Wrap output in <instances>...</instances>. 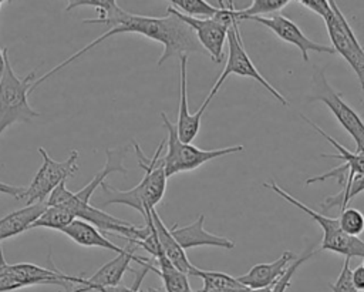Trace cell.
I'll return each mask as SVG.
<instances>
[{
	"label": "cell",
	"instance_id": "74e56055",
	"mask_svg": "<svg viewBox=\"0 0 364 292\" xmlns=\"http://www.w3.org/2000/svg\"><path fill=\"white\" fill-rule=\"evenodd\" d=\"M196 292H228V291H220V289H199V291H196Z\"/></svg>",
	"mask_w": 364,
	"mask_h": 292
},
{
	"label": "cell",
	"instance_id": "f1b7e54d",
	"mask_svg": "<svg viewBox=\"0 0 364 292\" xmlns=\"http://www.w3.org/2000/svg\"><path fill=\"white\" fill-rule=\"evenodd\" d=\"M178 11L191 17H212L218 13L219 7L212 6L206 0H166Z\"/></svg>",
	"mask_w": 364,
	"mask_h": 292
},
{
	"label": "cell",
	"instance_id": "30bf717a",
	"mask_svg": "<svg viewBox=\"0 0 364 292\" xmlns=\"http://www.w3.org/2000/svg\"><path fill=\"white\" fill-rule=\"evenodd\" d=\"M219 3H220L219 10L212 17H191L173 9L176 16L192 28L198 41L200 43L203 50L208 53L210 60L215 63L222 61L223 46L228 38V30L230 24L235 20H237L235 17L236 9L226 7L220 0Z\"/></svg>",
	"mask_w": 364,
	"mask_h": 292
},
{
	"label": "cell",
	"instance_id": "d6a6232c",
	"mask_svg": "<svg viewBox=\"0 0 364 292\" xmlns=\"http://www.w3.org/2000/svg\"><path fill=\"white\" fill-rule=\"evenodd\" d=\"M301 6L313 11L314 14L320 16L323 20H326L331 14V6L330 0H297Z\"/></svg>",
	"mask_w": 364,
	"mask_h": 292
},
{
	"label": "cell",
	"instance_id": "ac0fdd59",
	"mask_svg": "<svg viewBox=\"0 0 364 292\" xmlns=\"http://www.w3.org/2000/svg\"><path fill=\"white\" fill-rule=\"evenodd\" d=\"M151 221H152V226H154V231H155L159 248L164 252V255L166 256V259L176 269H179V271H182V272H185L188 275L193 265L188 259L186 251L173 238V235L171 234L169 228L164 224V221L161 219V217H159V214L156 212L155 208L151 209Z\"/></svg>",
	"mask_w": 364,
	"mask_h": 292
},
{
	"label": "cell",
	"instance_id": "d6986e66",
	"mask_svg": "<svg viewBox=\"0 0 364 292\" xmlns=\"http://www.w3.org/2000/svg\"><path fill=\"white\" fill-rule=\"evenodd\" d=\"M70 239H73L75 244L81 246H97V248H104L114 251L115 254L124 252L125 248H121L107 239L97 226L82 221V219H74L70 225H67L63 231Z\"/></svg>",
	"mask_w": 364,
	"mask_h": 292
},
{
	"label": "cell",
	"instance_id": "8fae6325",
	"mask_svg": "<svg viewBox=\"0 0 364 292\" xmlns=\"http://www.w3.org/2000/svg\"><path fill=\"white\" fill-rule=\"evenodd\" d=\"M313 83V93L310 100L320 101L327 105L338 124L354 140L355 151H364V121L361 117L343 100L341 93L336 91L328 84L323 70H318L314 74Z\"/></svg>",
	"mask_w": 364,
	"mask_h": 292
},
{
	"label": "cell",
	"instance_id": "7a4b0ae2",
	"mask_svg": "<svg viewBox=\"0 0 364 292\" xmlns=\"http://www.w3.org/2000/svg\"><path fill=\"white\" fill-rule=\"evenodd\" d=\"M132 145L138 158V165L144 170L142 179L134 188L127 191L117 189L104 181L100 185L102 192V199L100 201L98 205L107 207L111 204H122L136 209L146 221L151 215V209L161 202L166 191V175H165V168L162 161L165 138L161 141V144L158 145L152 157H146L142 152L138 142L132 141Z\"/></svg>",
	"mask_w": 364,
	"mask_h": 292
},
{
	"label": "cell",
	"instance_id": "d4e9b609",
	"mask_svg": "<svg viewBox=\"0 0 364 292\" xmlns=\"http://www.w3.org/2000/svg\"><path fill=\"white\" fill-rule=\"evenodd\" d=\"M364 191V172L360 175H355L347 185H344L341 188L340 192H337L336 195H330L327 197L323 202H321V208L324 209V212L330 211L334 207H338L340 211L343 208L347 207V204L360 192Z\"/></svg>",
	"mask_w": 364,
	"mask_h": 292
},
{
	"label": "cell",
	"instance_id": "44dd1931",
	"mask_svg": "<svg viewBox=\"0 0 364 292\" xmlns=\"http://www.w3.org/2000/svg\"><path fill=\"white\" fill-rule=\"evenodd\" d=\"M105 155H107V161H105V165L101 171H98L94 178L87 184L84 185L80 191L74 192L77 195L78 199L84 201V202H90V198L91 195L94 194V191L97 189V187H100L104 179L112 174V172H121V174H127V168L122 165V158H124V151H117V150H107L105 151Z\"/></svg>",
	"mask_w": 364,
	"mask_h": 292
},
{
	"label": "cell",
	"instance_id": "8d00e7d4",
	"mask_svg": "<svg viewBox=\"0 0 364 292\" xmlns=\"http://www.w3.org/2000/svg\"><path fill=\"white\" fill-rule=\"evenodd\" d=\"M226 7H230V9H235V6H233V0H220Z\"/></svg>",
	"mask_w": 364,
	"mask_h": 292
},
{
	"label": "cell",
	"instance_id": "603a6c76",
	"mask_svg": "<svg viewBox=\"0 0 364 292\" xmlns=\"http://www.w3.org/2000/svg\"><path fill=\"white\" fill-rule=\"evenodd\" d=\"M191 276H199L203 281V289H220L228 292H246L247 286L240 283L237 278L219 272V271H203L196 268L195 265L189 271Z\"/></svg>",
	"mask_w": 364,
	"mask_h": 292
},
{
	"label": "cell",
	"instance_id": "e575fe53",
	"mask_svg": "<svg viewBox=\"0 0 364 292\" xmlns=\"http://www.w3.org/2000/svg\"><path fill=\"white\" fill-rule=\"evenodd\" d=\"M351 281L358 292H364V265H358L355 269H351Z\"/></svg>",
	"mask_w": 364,
	"mask_h": 292
},
{
	"label": "cell",
	"instance_id": "ba28073f",
	"mask_svg": "<svg viewBox=\"0 0 364 292\" xmlns=\"http://www.w3.org/2000/svg\"><path fill=\"white\" fill-rule=\"evenodd\" d=\"M38 152L43 162L28 187L24 188L23 199L26 205L46 202L50 194L61 182H67V179L70 177H74L75 172L80 170V152L77 150H73L64 161L53 160L43 147L38 148Z\"/></svg>",
	"mask_w": 364,
	"mask_h": 292
},
{
	"label": "cell",
	"instance_id": "2e32d148",
	"mask_svg": "<svg viewBox=\"0 0 364 292\" xmlns=\"http://www.w3.org/2000/svg\"><path fill=\"white\" fill-rule=\"evenodd\" d=\"M179 110H178V120H176V132L182 142H192V140L198 135L200 130V117L202 111L198 110L195 114L189 113L188 108V56H179Z\"/></svg>",
	"mask_w": 364,
	"mask_h": 292
},
{
	"label": "cell",
	"instance_id": "e0dca14e",
	"mask_svg": "<svg viewBox=\"0 0 364 292\" xmlns=\"http://www.w3.org/2000/svg\"><path fill=\"white\" fill-rule=\"evenodd\" d=\"M297 256L290 252L284 251L276 261L267 264H257L253 265L245 275L236 276L240 283L247 286L249 289H262L273 285L289 268V265Z\"/></svg>",
	"mask_w": 364,
	"mask_h": 292
},
{
	"label": "cell",
	"instance_id": "d590c367",
	"mask_svg": "<svg viewBox=\"0 0 364 292\" xmlns=\"http://www.w3.org/2000/svg\"><path fill=\"white\" fill-rule=\"evenodd\" d=\"M9 54V48H0V80L3 77L4 73V67H6V56Z\"/></svg>",
	"mask_w": 364,
	"mask_h": 292
},
{
	"label": "cell",
	"instance_id": "f546056e",
	"mask_svg": "<svg viewBox=\"0 0 364 292\" xmlns=\"http://www.w3.org/2000/svg\"><path fill=\"white\" fill-rule=\"evenodd\" d=\"M338 224L341 229L351 236H358L364 232V214L353 207H346L340 211Z\"/></svg>",
	"mask_w": 364,
	"mask_h": 292
},
{
	"label": "cell",
	"instance_id": "1f68e13d",
	"mask_svg": "<svg viewBox=\"0 0 364 292\" xmlns=\"http://www.w3.org/2000/svg\"><path fill=\"white\" fill-rule=\"evenodd\" d=\"M148 271H154L156 272V266L154 265V261H151L149 264L144 265L142 269L136 273L135 282L132 286H124V285H115V286H107V288H100L97 292H141L139 291V285L142 282V279L145 278Z\"/></svg>",
	"mask_w": 364,
	"mask_h": 292
},
{
	"label": "cell",
	"instance_id": "836d02e7",
	"mask_svg": "<svg viewBox=\"0 0 364 292\" xmlns=\"http://www.w3.org/2000/svg\"><path fill=\"white\" fill-rule=\"evenodd\" d=\"M0 194L4 195H10L16 199H23V194H24V188L23 187H17V185H10L6 182L0 181Z\"/></svg>",
	"mask_w": 364,
	"mask_h": 292
},
{
	"label": "cell",
	"instance_id": "ffe728a7",
	"mask_svg": "<svg viewBox=\"0 0 364 292\" xmlns=\"http://www.w3.org/2000/svg\"><path fill=\"white\" fill-rule=\"evenodd\" d=\"M44 208L46 202H37L9 212L3 218H0V242L13 238L24 231H28L30 225L38 218Z\"/></svg>",
	"mask_w": 364,
	"mask_h": 292
},
{
	"label": "cell",
	"instance_id": "9a60e30c",
	"mask_svg": "<svg viewBox=\"0 0 364 292\" xmlns=\"http://www.w3.org/2000/svg\"><path fill=\"white\" fill-rule=\"evenodd\" d=\"M203 222H205V215L200 214L192 224L185 226H179L178 224H175L169 228V231L185 251L196 246H216L223 249L235 248V242L232 239L208 232L203 228Z\"/></svg>",
	"mask_w": 364,
	"mask_h": 292
},
{
	"label": "cell",
	"instance_id": "7c38bea8",
	"mask_svg": "<svg viewBox=\"0 0 364 292\" xmlns=\"http://www.w3.org/2000/svg\"><path fill=\"white\" fill-rule=\"evenodd\" d=\"M300 117L311 127L314 128L323 138H326L334 148L336 151H338V154H323L321 157L324 158H334V160H341V165L324 172V174H320V175H316V177H310L306 179V185H310V184H316V182H320V181H324V179H328V178H336L337 182L341 185V188L344 185H347L355 175H360L364 172V151H350L347 150L344 145H341L338 141H336L331 135H328L326 131H323V128L320 125H317L316 122H313L311 120H309L306 115L300 114Z\"/></svg>",
	"mask_w": 364,
	"mask_h": 292
},
{
	"label": "cell",
	"instance_id": "4fadbf2b",
	"mask_svg": "<svg viewBox=\"0 0 364 292\" xmlns=\"http://www.w3.org/2000/svg\"><path fill=\"white\" fill-rule=\"evenodd\" d=\"M136 248H138L136 245L129 242L128 246L124 249V252L117 254V256L114 259L104 264L90 278H82L80 285H75L73 289L65 291V292H91V291H98L100 288L119 285V282L127 271L134 272V269L131 268L132 261L138 262L141 266L151 262V259L138 256L135 254Z\"/></svg>",
	"mask_w": 364,
	"mask_h": 292
},
{
	"label": "cell",
	"instance_id": "52a82bcc",
	"mask_svg": "<svg viewBox=\"0 0 364 292\" xmlns=\"http://www.w3.org/2000/svg\"><path fill=\"white\" fill-rule=\"evenodd\" d=\"M263 185L266 188H270L273 192H276L280 198H283L289 204H291V205L297 207L299 209H301L303 212H306L309 217H311V219H314L320 225V228L323 231V238H321V245H320L318 251L336 252V254L343 255L344 258H350V259L364 256V241L360 239L358 236L347 235L341 229L337 218H330L324 214H320V212L311 209L310 207H307L306 204H303L301 201L294 198L291 194H289L286 189L279 187L274 181L269 182V184L264 182Z\"/></svg>",
	"mask_w": 364,
	"mask_h": 292
},
{
	"label": "cell",
	"instance_id": "ab89813d",
	"mask_svg": "<svg viewBox=\"0 0 364 292\" xmlns=\"http://www.w3.org/2000/svg\"><path fill=\"white\" fill-rule=\"evenodd\" d=\"M363 258H364V256H363ZM363 265H364V262H363Z\"/></svg>",
	"mask_w": 364,
	"mask_h": 292
},
{
	"label": "cell",
	"instance_id": "6da1fadb",
	"mask_svg": "<svg viewBox=\"0 0 364 292\" xmlns=\"http://www.w3.org/2000/svg\"><path fill=\"white\" fill-rule=\"evenodd\" d=\"M100 24H105L109 28L104 34H101L100 37L92 40L90 44L84 46L81 50L75 51L73 56H70L68 58L61 61L58 66L53 67L50 71L44 73L40 78H37L31 84L30 93L34 91L47 78H50L51 75H54L55 73H58L60 70H63L73 61L78 60L85 53H88L91 48L97 47L104 40H107L112 36H117V34L134 33V34H141L146 38L161 43L164 46V51L158 60V66H162L171 57H179L182 54L189 56L191 53H200V54L208 56V53L203 50L200 43L198 41L192 28L176 16L173 7H171V6L168 7L166 16H164V17L141 16V14L128 13V11L119 9L112 17L101 21Z\"/></svg>",
	"mask_w": 364,
	"mask_h": 292
},
{
	"label": "cell",
	"instance_id": "277c9868",
	"mask_svg": "<svg viewBox=\"0 0 364 292\" xmlns=\"http://www.w3.org/2000/svg\"><path fill=\"white\" fill-rule=\"evenodd\" d=\"M33 83L34 70L23 78L17 77L7 54L4 73L0 80V137L14 122H28L40 115L28 103Z\"/></svg>",
	"mask_w": 364,
	"mask_h": 292
},
{
	"label": "cell",
	"instance_id": "4316f807",
	"mask_svg": "<svg viewBox=\"0 0 364 292\" xmlns=\"http://www.w3.org/2000/svg\"><path fill=\"white\" fill-rule=\"evenodd\" d=\"M293 0H252V3L240 10H235V17L237 21L246 20L247 17L255 16H270L279 13L283 7H286Z\"/></svg>",
	"mask_w": 364,
	"mask_h": 292
},
{
	"label": "cell",
	"instance_id": "484cf974",
	"mask_svg": "<svg viewBox=\"0 0 364 292\" xmlns=\"http://www.w3.org/2000/svg\"><path fill=\"white\" fill-rule=\"evenodd\" d=\"M94 7L97 10V19H85L82 23L87 24H100L101 21L112 17L121 7L117 4V0H67L65 11H71L77 7Z\"/></svg>",
	"mask_w": 364,
	"mask_h": 292
},
{
	"label": "cell",
	"instance_id": "5b68a950",
	"mask_svg": "<svg viewBox=\"0 0 364 292\" xmlns=\"http://www.w3.org/2000/svg\"><path fill=\"white\" fill-rule=\"evenodd\" d=\"M161 118L168 131L166 152L162 155L166 178H169L175 174L193 171L208 161H212L219 157L245 150L243 145H233V147L215 148V150H202V148L192 145L191 142H182L178 137L175 124H172L169 121L168 115L165 113H161Z\"/></svg>",
	"mask_w": 364,
	"mask_h": 292
},
{
	"label": "cell",
	"instance_id": "3957f363",
	"mask_svg": "<svg viewBox=\"0 0 364 292\" xmlns=\"http://www.w3.org/2000/svg\"><path fill=\"white\" fill-rule=\"evenodd\" d=\"M47 205H57L65 208L68 212L74 215L75 219H82L94 226H97L102 232L117 234L128 239L136 245L138 242L144 241L149 232L151 225L145 224V226H136L125 219L115 218L114 215L107 214L101 208L92 207L90 202H84L77 198V195L65 187V182H61L47 198Z\"/></svg>",
	"mask_w": 364,
	"mask_h": 292
},
{
	"label": "cell",
	"instance_id": "4dcf8cb0",
	"mask_svg": "<svg viewBox=\"0 0 364 292\" xmlns=\"http://www.w3.org/2000/svg\"><path fill=\"white\" fill-rule=\"evenodd\" d=\"M328 288L331 292H358L351 281V268H350V258H344L341 271L336 279V282H330Z\"/></svg>",
	"mask_w": 364,
	"mask_h": 292
},
{
	"label": "cell",
	"instance_id": "f35d334b",
	"mask_svg": "<svg viewBox=\"0 0 364 292\" xmlns=\"http://www.w3.org/2000/svg\"><path fill=\"white\" fill-rule=\"evenodd\" d=\"M0 6H1V0H0Z\"/></svg>",
	"mask_w": 364,
	"mask_h": 292
},
{
	"label": "cell",
	"instance_id": "5bb4252c",
	"mask_svg": "<svg viewBox=\"0 0 364 292\" xmlns=\"http://www.w3.org/2000/svg\"><path fill=\"white\" fill-rule=\"evenodd\" d=\"M246 20L256 21L264 27H267L272 33H274L280 40L296 46L300 50V54L304 61H309V53H327V54H334V48L331 46L320 44L317 41H313L309 38L301 28L289 17L283 14H270V16H255V17H247Z\"/></svg>",
	"mask_w": 364,
	"mask_h": 292
},
{
	"label": "cell",
	"instance_id": "83f0119b",
	"mask_svg": "<svg viewBox=\"0 0 364 292\" xmlns=\"http://www.w3.org/2000/svg\"><path fill=\"white\" fill-rule=\"evenodd\" d=\"M314 254H316V251H314L313 248L307 249L301 256H297V258L289 265V268L286 269V272H284L273 285H270V286H267V288H262V289H249V288H247L246 292H286L287 288L290 286L291 278H293V275L296 273V271L299 269V266H300L301 264H304L307 259H310Z\"/></svg>",
	"mask_w": 364,
	"mask_h": 292
},
{
	"label": "cell",
	"instance_id": "cb8c5ba5",
	"mask_svg": "<svg viewBox=\"0 0 364 292\" xmlns=\"http://www.w3.org/2000/svg\"><path fill=\"white\" fill-rule=\"evenodd\" d=\"M74 215L68 212L65 208L57 207V205H47L44 211L38 215V218L30 225L28 229L34 228H48L54 231H63L67 225H70L74 221Z\"/></svg>",
	"mask_w": 364,
	"mask_h": 292
},
{
	"label": "cell",
	"instance_id": "9c48e42d",
	"mask_svg": "<svg viewBox=\"0 0 364 292\" xmlns=\"http://www.w3.org/2000/svg\"><path fill=\"white\" fill-rule=\"evenodd\" d=\"M331 14L324 20L331 47L338 53L355 73L361 88V105L364 114V47L360 46L350 23L334 0H330Z\"/></svg>",
	"mask_w": 364,
	"mask_h": 292
},
{
	"label": "cell",
	"instance_id": "7402d4cb",
	"mask_svg": "<svg viewBox=\"0 0 364 292\" xmlns=\"http://www.w3.org/2000/svg\"><path fill=\"white\" fill-rule=\"evenodd\" d=\"M154 261L156 262V273L161 276L162 283H164V289L165 292H193L189 281H188V275L179 269H176L164 255V252L161 251Z\"/></svg>",
	"mask_w": 364,
	"mask_h": 292
},
{
	"label": "cell",
	"instance_id": "8992f818",
	"mask_svg": "<svg viewBox=\"0 0 364 292\" xmlns=\"http://www.w3.org/2000/svg\"><path fill=\"white\" fill-rule=\"evenodd\" d=\"M228 58H226V64L225 68L222 70L220 75L218 77V80L215 81L213 87L210 88L208 97L205 98L202 107L199 108L202 113L206 110V107L209 105V103L213 100V97L218 94L220 85L225 83V80L230 75V74H236L240 77H247L255 80L256 83H259L263 88L267 90L269 94H272L280 104L283 105H289V101L259 73V70L256 68V66L253 64L252 58L249 57L247 51L245 50L243 41H242V36H240V30H239V21L235 20L229 30H228Z\"/></svg>",
	"mask_w": 364,
	"mask_h": 292
}]
</instances>
